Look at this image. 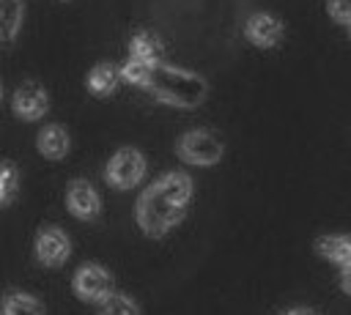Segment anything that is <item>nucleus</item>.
I'll use <instances>...</instances> for the list:
<instances>
[{
  "mask_svg": "<svg viewBox=\"0 0 351 315\" xmlns=\"http://www.w3.org/2000/svg\"><path fill=\"white\" fill-rule=\"evenodd\" d=\"M151 90L165 104H173V107H197L206 99V93H208V82L200 74H195V71L159 63L154 68Z\"/></svg>",
  "mask_w": 351,
  "mask_h": 315,
  "instance_id": "1",
  "label": "nucleus"
},
{
  "mask_svg": "<svg viewBox=\"0 0 351 315\" xmlns=\"http://www.w3.org/2000/svg\"><path fill=\"white\" fill-rule=\"evenodd\" d=\"M184 214L186 208L170 203L154 184L137 197V225L148 236H165L170 227H176L184 219Z\"/></svg>",
  "mask_w": 351,
  "mask_h": 315,
  "instance_id": "2",
  "label": "nucleus"
},
{
  "mask_svg": "<svg viewBox=\"0 0 351 315\" xmlns=\"http://www.w3.org/2000/svg\"><path fill=\"white\" fill-rule=\"evenodd\" d=\"M176 153L181 162L186 164H197V167H208L217 164L222 159V142L217 134L206 131V129H192L186 134H181Z\"/></svg>",
  "mask_w": 351,
  "mask_h": 315,
  "instance_id": "3",
  "label": "nucleus"
},
{
  "mask_svg": "<svg viewBox=\"0 0 351 315\" xmlns=\"http://www.w3.org/2000/svg\"><path fill=\"white\" fill-rule=\"evenodd\" d=\"M145 175V156L137 148H118L104 170V178L115 189H132Z\"/></svg>",
  "mask_w": 351,
  "mask_h": 315,
  "instance_id": "4",
  "label": "nucleus"
},
{
  "mask_svg": "<svg viewBox=\"0 0 351 315\" xmlns=\"http://www.w3.org/2000/svg\"><path fill=\"white\" fill-rule=\"evenodd\" d=\"M71 288L82 301H96L99 304L104 296L112 293V277L99 263H82L71 277Z\"/></svg>",
  "mask_w": 351,
  "mask_h": 315,
  "instance_id": "5",
  "label": "nucleus"
},
{
  "mask_svg": "<svg viewBox=\"0 0 351 315\" xmlns=\"http://www.w3.org/2000/svg\"><path fill=\"white\" fill-rule=\"evenodd\" d=\"M33 252H36V257H38L41 266L58 268V266H63V263L69 260V255H71V241H69V236H66L58 225H47V227L38 230L36 244H33Z\"/></svg>",
  "mask_w": 351,
  "mask_h": 315,
  "instance_id": "6",
  "label": "nucleus"
},
{
  "mask_svg": "<svg viewBox=\"0 0 351 315\" xmlns=\"http://www.w3.org/2000/svg\"><path fill=\"white\" fill-rule=\"evenodd\" d=\"M66 208L82 219V222H93L101 214V197L96 192V186L85 178H74L66 189Z\"/></svg>",
  "mask_w": 351,
  "mask_h": 315,
  "instance_id": "7",
  "label": "nucleus"
},
{
  "mask_svg": "<svg viewBox=\"0 0 351 315\" xmlns=\"http://www.w3.org/2000/svg\"><path fill=\"white\" fill-rule=\"evenodd\" d=\"M14 112L25 121H38L47 110H49V96L47 90L38 85V82H22L16 90H14Z\"/></svg>",
  "mask_w": 351,
  "mask_h": 315,
  "instance_id": "8",
  "label": "nucleus"
},
{
  "mask_svg": "<svg viewBox=\"0 0 351 315\" xmlns=\"http://www.w3.org/2000/svg\"><path fill=\"white\" fill-rule=\"evenodd\" d=\"M244 33L247 38L255 44V47H274L280 44L282 38V22L274 16V14H252L244 25Z\"/></svg>",
  "mask_w": 351,
  "mask_h": 315,
  "instance_id": "9",
  "label": "nucleus"
},
{
  "mask_svg": "<svg viewBox=\"0 0 351 315\" xmlns=\"http://www.w3.org/2000/svg\"><path fill=\"white\" fill-rule=\"evenodd\" d=\"M154 186H156L170 203L181 205V208H186L189 200H192V178H189L186 173H165L162 178L154 181Z\"/></svg>",
  "mask_w": 351,
  "mask_h": 315,
  "instance_id": "10",
  "label": "nucleus"
},
{
  "mask_svg": "<svg viewBox=\"0 0 351 315\" xmlns=\"http://www.w3.org/2000/svg\"><path fill=\"white\" fill-rule=\"evenodd\" d=\"M36 145H38V153H41L44 159L58 162V159H63V156L69 153L71 140H69V134H66V129H63V126L52 123V126H44V129L38 131Z\"/></svg>",
  "mask_w": 351,
  "mask_h": 315,
  "instance_id": "11",
  "label": "nucleus"
},
{
  "mask_svg": "<svg viewBox=\"0 0 351 315\" xmlns=\"http://www.w3.org/2000/svg\"><path fill=\"white\" fill-rule=\"evenodd\" d=\"M129 52H132V58L148 60L151 66L165 63V47H162V41H159V36H154V33H148V30H140V33L132 36Z\"/></svg>",
  "mask_w": 351,
  "mask_h": 315,
  "instance_id": "12",
  "label": "nucleus"
},
{
  "mask_svg": "<svg viewBox=\"0 0 351 315\" xmlns=\"http://www.w3.org/2000/svg\"><path fill=\"white\" fill-rule=\"evenodd\" d=\"M315 249H318L321 257H326L329 263H335V266H340V268L351 263V236H346V233H340V236L335 233V236L318 238Z\"/></svg>",
  "mask_w": 351,
  "mask_h": 315,
  "instance_id": "13",
  "label": "nucleus"
},
{
  "mask_svg": "<svg viewBox=\"0 0 351 315\" xmlns=\"http://www.w3.org/2000/svg\"><path fill=\"white\" fill-rule=\"evenodd\" d=\"M0 315H44V304L33 293L8 290L0 301Z\"/></svg>",
  "mask_w": 351,
  "mask_h": 315,
  "instance_id": "14",
  "label": "nucleus"
},
{
  "mask_svg": "<svg viewBox=\"0 0 351 315\" xmlns=\"http://www.w3.org/2000/svg\"><path fill=\"white\" fill-rule=\"evenodd\" d=\"M121 79H123V77H121V68H115L112 63H99V66H93L90 74H88V88H90V93H96V96H110V93L118 88Z\"/></svg>",
  "mask_w": 351,
  "mask_h": 315,
  "instance_id": "15",
  "label": "nucleus"
},
{
  "mask_svg": "<svg viewBox=\"0 0 351 315\" xmlns=\"http://www.w3.org/2000/svg\"><path fill=\"white\" fill-rule=\"evenodd\" d=\"M22 0H0V41L8 44L22 27Z\"/></svg>",
  "mask_w": 351,
  "mask_h": 315,
  "instance_id": "16",
  "label": "nucleus"
},
{
  "mask_svg": "<svg viewBox=\"0 0 351 315\" xmlns=\"http://www.w3.org/2000/svg\"><path fill=\"white\" fill-rule=\"evenodd\" d=\"M154 68H156V66H151L148 60L129 58V60L121 66V77H123V82H129V85H137V88H151Z\"/></svg>",
  "mask_w": 351,
  "mask_h": 315,
  "instance_id": "17",
  "label": "nucleus"
},
{
  "mask_svg": "<svg viewBox=\"0 0 351 315\" xmlns=\"http://www.w3.org/2000/svg\"><path fill=\"white\" fill-rule=\"evenodd\" d=\"M99 315H140V304L126 293H110L99 301Z\"/></svg>",
  "mask_w": 351,
  "mask_h": 315,
  "instance_id": "18",
  "label": "nucleus"
},
{
  "mask_svg": "<svg viewBox=\"0 0 351 315\" xmlns=\"http://www.w3.org/2000/svg\"><path fill=\"white\" fill-rule=\"evenodd\" d=\"M19 186V170L14 162H0V205L11 203Z\"/></svg>",
  "mask_w": 351,
  "mask_h": 315,
  "instance_id": "19",
  "label": "nucleus"
},
{
  "mask_svg": "<svg viewBox=\"0 0 351 315\" xmlns=\"http://www.w3.org/2000/svg\"><path fill=\"white\" fill-rule=\"evenodd\" d=\"M326 11L332 16V22L337 25H351V0H329Z\"/></svg>",
  "mask_w": 351,
  "mask_h": 315,
  "instance_id": "20",
  "label": "nucleus"
},
{
  "mask_svg": "<svg viewBox=\"0 0 351 315\" xmlns=\"http://www.w3.org/2000/svg\"><path fill=\"white\" fill-rule=\"evenodd\" d=\"M340 288H343V293L351 296V263L340 268Z\"/></svg>",
  "mask_w": 351,
  "mask_h": 315,
  "instance_id": "21",
  "label": "nucleus"
},
{
  "mask_svg": "<svg viewBox=\"0 0 351 315\" xmlns=\"http://www.w3.org/2000/svg\"><path fill=\"white\" fill-rule=\"evenodd\" d=\"M285 315H313V310H302V307H299V310H291V312H285Z\"/></svg>",
  "mask_w": 351,
  "mask_h": 315,
  "instance_id": "22",
  "label": "nucleus"
},
{
  "mask_svg": "<svg viewBox=\"0 0 351 315\" xmlns=\"http://www.w3.org/2000/svg\"><path fill=\"white\" fill-rule=\"evenodd\" d=\"M0 96H3V85H0Z\"/></svg>",
  "mask_w": 351,
  "mask_h": 315,
  "instance_id": "23",
  "label": "nucleus"
},
{
  "mask_svg": "<svg viewBox=\"0 0 351 315\" xmlns=\"http://www.w3.org/2000/svg\"><path fill=\"white\" fill-rule=\"evenodd\" d=\"M348 33H351V25H348Z\"/></svg>",
  "mask_w": 351,
  "mask_h": 315,
  "instance_id": "24",
  "label": "nucleus"
}]
</instances>
